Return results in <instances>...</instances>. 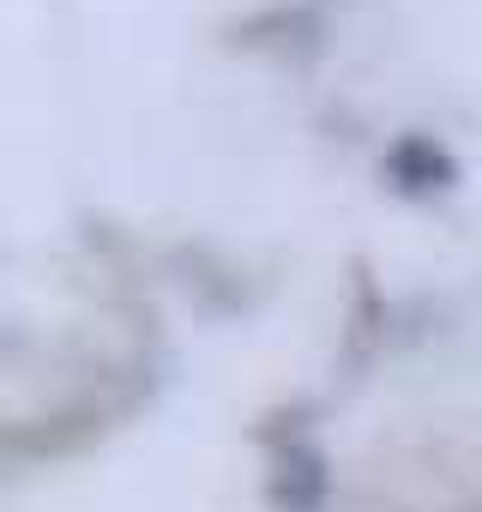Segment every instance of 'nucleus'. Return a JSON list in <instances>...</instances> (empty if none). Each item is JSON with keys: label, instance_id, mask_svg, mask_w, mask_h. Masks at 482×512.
Listing matches in <instances>:
<instances>
[{"label": "nucleus", "instance_id": "f257e3e1", "mask_svg": "<svg viewBox=\"0 0 482 512\" xmlns=\"http://www.w3.org/2000/svg\"><path fill=\"white\" fill-rule=\"evenodd\" d=\"M392 175H398L404 187H428L422 175H434V187H440V181H452V163H446L428 139H404V145L392 151Z\"/></svg>", "mask_w": 482, "mask_h": 512}]
</instances>
